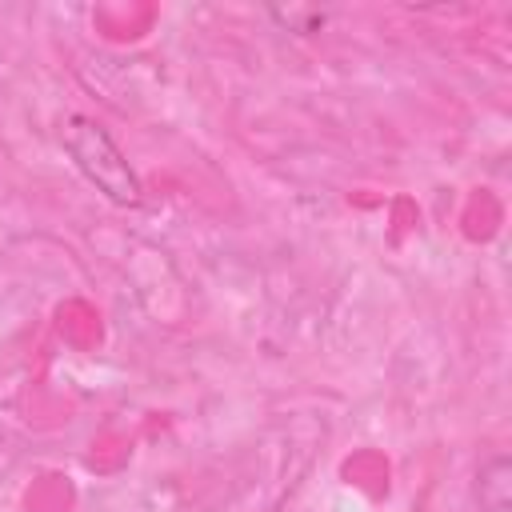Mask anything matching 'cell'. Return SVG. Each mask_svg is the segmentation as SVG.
I'll list each match as a JSON object with an SVG mask.
<instances>
[{"label":"cell","mask_w":512,"mask_h":512,"mask_svg":"<svg viewBox=\"0 0 512 512\" xmlns=\"http://www.w3.org/2000/svg\"><path fill=\"white\" fill-rule=\"evenodd\" d=\"M60 144H64L68 160L80 168V176L104 200H112L120 208H136L144 200L136 168L128 164V156L120 152V144L112 140V132L100 120L80 116V112H68L60 120Z\"/></svg>","instance_id":"1"},{"label":"cell","mask_w":512,"mask_h":512,"mask_svg":"<svg viewBox=\"0 0 512 512\" xmlns=\"http://www.w3.org/2000/svg\"><path fill=\"white\" fill-rule=\"evenodd\" d=\"M476 512H512V456L492 452L476 472Z\"/></svg>","instance_id":"2"},{"label":"cell","mask_w":512,"mask_h":512,"mask_svg":"<svg viewBox=\"0 0 512 512\" xmlns=\"http://www.w3.org/2000/svg\"><path fill=\"white\" fill-rule=\"evenodd\" d=\"M272 16L288 28V32H316L324 24L320 8H272Z\"/></svg>","instance_id":"3"},{"label":"cell","mask_w":512,"mask_h":512,"mask_svg":"<svg viewBox=\"0 0 512 512\" xmlns=\"http://www.w3.org/2000/svg\"><path fill=\"white\" fill-rule=\"evenodd\" d=\"M0 440H4V432H0Z\"/></svg>","instance_id":"4"}]
</instances>
